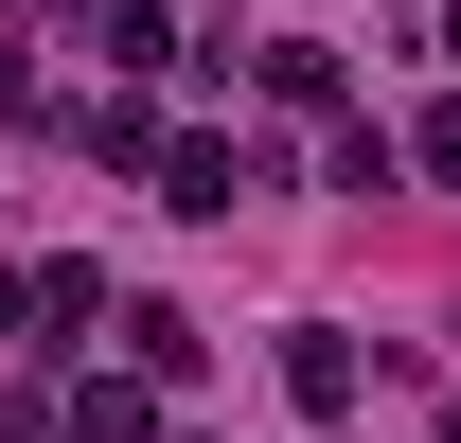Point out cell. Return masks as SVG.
Instances as JSON below:
<instances>
[{
  "mask_svg": "<svg viewBox=\"0 0 461 443\" xmlns=\"http://www.w3.org/2000/svg\"><path fill=\"white\" fill-rule=\"evenodd\" d=\"M249 195H285V160H267V142H230V124H195V142H160V213H249Z\"/></svg>",
  "mask_w": 461,
  "mask_h": 443,
  "instance_id": "1",
  "label": "cell"
},
{
  "mask_svg": "<svg viewBox=\"0 0 461 443\" xmlns=\"http://www.w3.org/2000/svg\"><path fill=\"white\" fill-rule=\"evenodd\" d=\"M54 443H160V390L142 373H71L54 390Z\"/></svg>",
  "mask_w": 461,
  "mask_h": 443,
  "instance_id": "2",
  "label": "cell"
},
{
  "mask_svg": "<svg viewBox=\"0 0 461 443\" xmlns=\"http://www.w3.org/2000/svg\"><path fill=\"white\" fill-rule=\"evenodd\" d=\"M355 390H373V373H355V337H338V320H302V337H285V408H302V426H338Z\"/></svg>",
  "mask_w": 461,
  "mask_h": 443,
  "instance_id": "3",
  "label": "cell"
},
{
  "mask_svg": "<svg viewBox=\"0 0 461 443\" xmlns=\"http://www.w3.org/2000/svg\"><path fill=\"white\" fill-rule=\"evenodd\" d=\"M195 355H213V337L177 320V302H124V373H142V390H177V373H195Z\"/></svg>",
  "mask_w": 461,
  "mask_h": 443,
  "instance_id": "4",
  "label": "cell"
},
{
  "mask_svg": "<svg viewBox=\"0 0 461 443\" xmlns=\"http://www.w3.org/2000/svg\"><path fill=\"white\" fill-rule=\"evenodd\" d=\"M89 160L142 177V160H160V107H142V89H107V107H89Z\"/></svg>",
  "mask_w": 461,
  "mask_h": 443,
  "instance_id": "5",
  "label": "cell"
},
{
  "mask_svg": "<svg viewBox=\"0 0 461 443\" xmlns=\"http://www.w3.org/2000/svg\"><path fill=\"white\" fill-rule=\"evenodd\" d=\"M267 107H338V54L320 36H267Z\"/></svg>",
  "mask_w": 461,
  "mask_h": 443,
  "instance_id": "6",
  "label": "cell"
},
{
  "mask_svg": "<svg viewBox=\"0 0 461 443\" xmlns=\"http://www.w3.org/2000/svg\"><path fill=\"white\" fill-rule=\"evenodd\" d=\"M391 160H426V177H444V195H461V89H444V107H426V124H391Z\"/></svg>",
  "mask_w": 461,
  "mask_h": 443,
  "instance_id": "7",
  "label": "cell"
},
{
  "mask_svg": "<svg viewBox=\"0 0 461 443\" xmlns=\"http://www.w3.org/2000/svg\"><path fill=\"white\" fill-rule=\"evenodd\" d=\"M18 320H36V267H0V337H18Z\"/></svg>",
  "mask_w": 461,
  "mask_h": 443,
  "instance_id": "8",
  "label": "cell"
},
{
  "mask_svg": "<svg viewBox=\"0 0 461 443\" xmlns=\"http://www.w3.org/2000/svg\"><path fill=\"white\" fill-rule=\"evenodd\" d=\"M444 71H461V0H444Z\"/></svg>",
  "mask_w": 461,
  "mask_h": 443,
  "instance_id": "9",
  "label": "cell"
},
{
  "mask_svg": "<svg viewBox=\"0 0 461 443\" xmlns=\"http://www.w3.org/2000/svg\"><path fill=\"white\" fill-rule=\"evenodd\" d=\"M444 443H461V408H444Z\"/></svg>",
  "mask_w": 461,
  "mask_h": 443,
  "instance_id": "10",
  "label": "cell"
}]
</instances>
